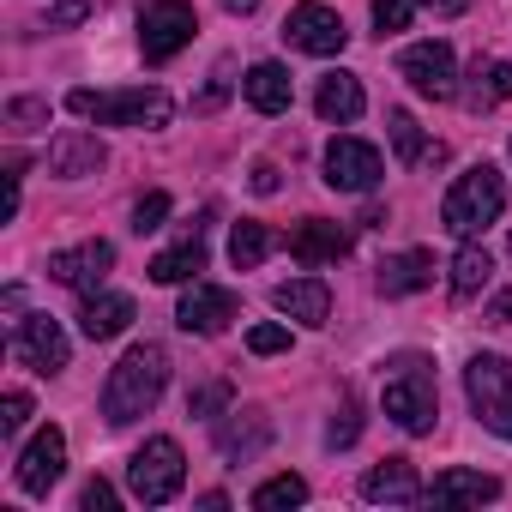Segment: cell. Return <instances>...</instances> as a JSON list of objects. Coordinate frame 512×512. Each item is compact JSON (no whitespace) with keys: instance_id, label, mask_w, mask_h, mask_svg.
Wrapping results in <instances>:
<instances>
[{"instance_id":"cell-36","label":"cell","mask_w":512,"mask_h":512,"mask_svg":"<svg viewBox=\"0 0 512 512\" xmlns=\"http://www.w3.org/2000/svg\"><path fill=\"white\" fill-rule=\"evenodd\" d=\"M25 422H31V392H7V398H0V434L13 440Z\"/></svg>"},{"instance_id":"cell-42","label":"cell","mask_w":512,"mask_h":512,"mask_svg":"<svg viewBox=\"0 0 512 512\" xmlns=\"http://www.w3.org/2000/svg\"><path fill=\"white\" fill-rule=\"evenodd\" d=\"M488 320H494V326H512V290H500V296L488 302Z\"/></svg>"},{"instance_id":"cell-23","label":"cell","mask_w":512,"mask_h":512,"mask_svg":"<svg viewBox=\"0 0 512 512\" xmlns=\"http://www.w3.org/2000/svg\"><path fill=\"white\" fill-rule=\"evenodd\" d=\"M362 494L368 500H386V506H416L422 500V482H416V464L410 458H386L362 476Z\"/></svg>"},{"instance_id":"cell-9","label":"cell","mask_w":512,"mask_h":512,"mask_svg":"<svg viewBox=\"0 0 512 512\" xmlns=\"http://www.w3.org/2000/svg\"><path fill=\"white\" fill-rule=\"evenodd\" d=\"M380 175H386V163H380V151H374L368 139L338 133V139L326 145V187H338V193H374Z\"/></svg>"},{"instance_id":"cell-29","label":"cell","mask_w":512,"mask_h":512,"mask_svg":"<svg viewBox=\"0 0 512 512\" xmlns=\"http://www.w3.org/2000/svg\"><path fill=\"white\" fill-rule=\"evenodd\" d=\"M470 79H476V85H470V97H464V103H470L476 115H482V109H500V103L512 97V61H488V67L476 61V73H470Z\"/></svg>"},{"instance_id":"cell-25","label":"cell","mask_w":512,"mask_h":512,"mask_svg":"<svg viewBox=\"0 0 512 512\" xmlns=\"http://www.w3.org/2000/svg\"><path fill=\"white\" fill-rule=\"evenodd\" d=\"M314 109H320V121H356L368 109V91H362L356 73H326L320 91H314Z\"/></svg>"},{"instance_id":"cell-5","label":"cell","mask_w":512,"mask_h":512,"mask_svg":"<svg viewBox=\"0 0 512 512\" xmlns=\"http://www.w3.org/2000/svg\"><path fill=\"white\" fill-rule=\"evenodd\" d=\"M181 482H187V458H181V446H175L169 434H151V440L133 452V464H127V488H133V500H145V506H169V500L181 494Z\"/></svg>"},{"instance_id":"cell-16","label":"cell","mask_w":512,"mask_h":512,"mask_svg":"<svg viewBox=\"0 0 512 512\" xmlns=\"http://www.w3.org/2000/svg\"><path fill=\"white\" fill-rule=\"evenodd\" d=\"M290 260L296 266H308V272H320V266H338L344 253H350V235L338 229V223H326V217H308V223H296L290 229Z\"/></svg>"},{"instance_id":"cell-18","label":"cell","mask_w":512,"mask_h":512,"mask_svg":"<svg viewBox=\"0 0 512 512\" xmlns=\"http://www.w3.org/2000/svg\"><path fill=\"white\" fill-rule=\"evenodd\" d=\"M422 500H434V506H488V500H500V476H488V470H440L422 488Z\"/></svg>"},{"instance_id":"cell-35","label":"cell","mask_w":512,"mask_h":512,"mask_svg":"<svg viewBox=\"0 0 512 512\" xmlns=\"http://www.w3.org/2000/svg\"><path fill=\"white\" fill-rule=\"evenodd\" d=\"M163 217H169V193H145V199L133 205V235H151V229H163Z\"/></svg>"},{"instance_id":"cell-43","label":"cell","mask_w":512,"mask_h":512,"mask_svg":"<svg viewBox=\"0 0 512 512\" xmlns=\"http://www.w3.org/2000/svg\"><path fill=\"white\" fill-rule=\"evenodd\" d=\"M253 193H278V169L272 163H253Z\"/></svg>"},{"instance_id":"cell-11","label":"cell","mask_w":512,"mask_h":512,"mask_svg":"<svg viewBox=\"0 0 512 512\" xmlns=\"http://www.w3.org/2000/svg\"><path fill=\"white\" fill-rule=\"evenodd\" d=\"M109 266H115V247H109L103 235H91V241H79V247L49 253V278H55V284H67V290H79V296L103 290Z\"/></svg>"},{"instance_id":"cell-8","label":"cell","mask_w":512,"mask_h":512,"mask_svg":"<svg viewBox=\"0 0 512 512\" xmlns=\"http://www.w3.org/2000/svg\"><path fill=\"white\" fill-rule=\"evenodd\" d=\"M398 79H410V91L416 97H434V103L458 97V55H452V43H440V37L410 43L398 55Z\"/></svg>"},{"instance_id":"cell-20","label":"cell","mask_w":512,"mask_h":512,"mask_svg":"<svg viewBox=\"0 0 512 512\" xmlns=\"http://www.w3.org/2000/svg\"><path fill=\"white\" fill-rule=\"evenodd\" d=\"M205 272V223H193L175 247H163L151 260V284H193Z\"/></svg>"},{"instance_id":"cell-10","label":"cell","mask_w":512,"mask_h":512,"mask_svg":"<svg viewBox=\"0 0 512 512\" xmlns=\"http://www.w3.org/2000/svg\"><path fill=\"white\" fill-rule=\"evenodd\" d=\"M284 43L302 49V55H344L350 31L326 0H302V7H290V19H284Z\"/></svg>"},{"instance_id":"cell-17","label":"cell","mask_w":512,"mask_h":512,"mask_svg":"<svg viewBox=\"0 0 512 512\" xmlns=\"http://www.w3.org/2000/svg\"><path fill=\"white\" fill-rule=\"evenodd\" d=\"M272 446V416L266 410H229V422L217 428V452L229 464H247V458H260Z\"/></svg>"},{"instance_id":"cell-31","label":"cell","mask_w":512,"mask_h":512,"mask_svg":"<svg viewBox=\"0 0 512 512\" xmlns=\"http://www.w3.org/2000/svg\"><path fill=\"white\" fill-rule=\"evenodd\" d=\"M356 434H362V404H356V398H344V410L326 422V446H338V452H344V446H356Z\"/></svg>"},{"instance_id":"cell-22","label":"cell","mask_w":512,"mask_h":512,"mask_svg":"<svg viewBox=\"0 0 512 512\" xmlns=\"http://www.w3.org/2000/svg\"><path fill=\"white\" fill-rule=\"evenodd\" d=\"M241 97L260 109V115H284V109L296 103V85H290V73H284L278 61H253L247 79H241Z\"/></svg>"},{"instance_id":"cell-24","label":"cell","mask_w":512,"mask_h":512,"mask_svg":"<svg viewBox=\"0 0 512 512\" xmlns=\"http://www.w3.org/2000/svg\"><path fill=\"white\" fill-rule=\"evenodd\" d=\"M428 284H434V253L428 247H410V253L380 260V296H416Z\"/></svg>"},{"instance_id":"cell-30","label":"cell","mask_w":512,"mask_h":512,"mask_svg":"<svg viewBox=\"0 0 512 512\" xmlns=\"http://www.w3.org/2000/svg\"><path fill=\"white\" fill-rule=\"evenodd\" d=\"M302 500H308V482H302V476H290V470L253 488V512H284V506H302Z\"/></svg>"},{"instance_id":"cell-7","label":"cell","mask_w":512,"mask_h":512,"mask_svg":"<svg viewBox=\"0 0 512 512\" xmlns=\"http://www.w3.org/2000/svg\"><path fill=\"white\" fill-rule=\"evenodd\" d=\"M193 31H199V13L187 7V0H151V7L139 13V55H145V67L175 61L193 43Z\"/></svg>"},{"instance_id":"cell-32","label":"cell","mask_w":512,"mask_h":512,"mask_svg":"<svg viewBox=\"0 0 512 512\" xmlns=\"http://www.w3.org/2000/svg\"><path fill=\"white\" fill-rule=\"evenodd\" d=\"M410 13H416V0H374V31L380 37H398L410 25Z\"/></svg>"},{"instance_id":"cell-1","label":"cell","mask_w":512,"mask_h":512,"mask_svg":"<svg viewBox=\"0 0 512 512\" xmlns=\"http://www.w3.org/2000/svg\"><path fill=\"white\" fill-rule=\"evenodd\" d=\"M163 386H169V350L163 344H133L109 368V380H103V422L127 428V422L151 416L157 398H163Z\"/></svg>"},{"instance_id":"cell-19","label":"cell","mask_w":512,"mask_h":512,"mask_svg":"<svg viewBox=\"0 0 512 512\" xmlns=\"http://www.w3.org/2000/svg\"><path fill=\"white\" fill-rule=\"evenodd\" d=\"M127 326H133V296H121V290H91V296H85L79 332H85L91 344H109V338H121Z\"/></svg>"},{"instance_id":"cell-40","label":"cell","mask_w":512,"mask_h":512,"mask_svg":"<svg viewBox=\"0 0 512 512\" xmlns=\"http://www.w3.org/2000/svg\"><path fill=\"white\" fill-rule=\"evenodd\" d=\"M416 7H428L434 19H458V13L470 7V0H416Z\"/></svg>"},{"instance_id":"cell-4","label":"cell","mask_w":512,"mask_h":512,"mask_svg":"<svg viewBox=\"0 0 512 512\" xmlns=\"http://www.w3.org/2000/svg\"><path fill=\"white\" fill-rule=\"evenodd\" d=\"M380 404H386V416L404 428V434H428L434 428V416H440V398H434V368H428V356H392L386 362V386H380Z\"/></svg>"},{"instance_id":"cell-27","label":"cell","mask_w":512,"mask_h":512,"mask_svg":"<svg viewBox=\"0 0 512 512\" xmlns=\"http://www.w3.org/2000/svg\"><path fill=\"white\" fill-rule=\"evenodd\" d=\"M386 133H392L398 163H410V169H416V163H440V157H446L440 145H428V139H422V127H416V115H410V109H392V115H386Z\"/></svg>"},{"instance_id":"cell-14","label":"cell","mask_w":512,"mask_h":512,"mask_svg":"<svg viewBox=\"0 0 512 512\" xmlns=\"http://www.w3.org/2000/svg\"><path fill=\"white\" fill-rule=\"evenodd\" d=\"M103 163H109V151H103V139L91 127H67V133L49 139V175H61V181H85Z\"/></svg>"},{"instance_id":"cell-45","label":"cell","mask_w":512,"mask_h":512,"mask_svg":"<svg viewBox=\"0 0 512 512\" xmlns=\"http://www.w3.org/2000/svg\"><path fill=\"white\" fill-rule=\"evenodd\" d=\"M506 151H512V145H506Z\"/></svg>"},{"instance_id":"cell-15","label":"cell","mask_w":512,"mask_h":512,"mask_svg":"<svg viewBox=\"0 0 512 512\" xmlns=\"http://www.w3.org/2000/svg\"><path fill=\"white\" fill-rule=\"evenodd\" d=\"M61 476H67V434H61V428H43V434L19 452V488H25V494H49Z\"/></svg>"},{"instance_id":"cell-6","label":"cell","mask_w":512,"mask_h":512,"mask_svg":"<svg viewBox=\"0 0 512 512\" xmlns=\"http://www.w3.org/2000/svg\"><path fill=\"white\" fill-rule=\"evenodd\" d=\"M464 392H470V410L488 434L512 440V362L506 356H470L464 362Z\"/></svg>"},{"instance_id":"cell-12","label":"cell","mask_w":512,"mask_h":512,"mask_svg":"<svg viewBox=\"0 0 512 512\" xmlns=\"http://www.w3.org/2000/svg\"><path fill=\"white\" fill-rule=\"evenodd\" d=\"M13 356H19L25 368H37V374H61L67 356H73V344H67V332H61L49 314H25V320L13 326Z\"/></svg>"},{"instance_id":"cell-37","label":"cell","mask_w":512,"mask_h":512,"mask_svg":"<svg viewBox=\"0 0 512 512\" xmlns=\"http://www.w3.org/2000/svg\"><path fill=\"white\" fill-rule=\"evenodd\" d=\"M247 350L253 356H284L290 350V326H253L247 332Z\"/></svg>"},{"instance_id":"cell-44","label":"cell","mask_w":512,"mask_h":512,"mask_svg":"<svg viewBox=\"0 0 512 512\" xmlns=\"http://www.w3.org/2000/svg\"><path fill=\"white\" fill-rule=\"evenodd\" d=\"M223 13H235V19H247V13H260V0H217Z\"/></svg>"},{"instance_id":"cell-39","label":"cell","mask_w":512,"mask_h":512,"mask_svg":"<svg viewBox=\"0 0 512 512\" xmlns=\"http://www.w3.org/2000/svg\"><path fill=\"white\" fill-rule=\"evenodd\" d=\"M79 506H85V512H109V506H115V488H109L103 476H91L85 494H79Z\"/></svg>"},{"instance_id":"cell-26","label":"cell","mask_w":512,"mask_h":512,"mask_svg":"<svg viewBox=\"0 0 512 512\" xmlns=\"http://www.w3.org/2000/svg\"><path fill=\"white\" fill-rule=\"evenodd\" d=\"M290 235H278L272 223H235V235H229V260H235V272H253L266 260V253H278Z\"/></svg>"},{"instance_id":"cell-28","label":"cell","mask_w":512,"mask_h":512,"mask_svg":"<svg viewBox=\"0 0 512 512\" xmlns=\"http://www.w3.org/2000/svg\"><path fill=\"white\" fill-rule=\"evenodd\" d=\"M488 278H494V260H488V247H476V235H470V241L458 247V260H452V296L470 302V296L488 290Z\"/></svg>"},{"instance_id":"cell-38","label":"cell","mask_w":512,"mask_h":512,"mask_svg":"<svg viewBox=\"0 0 512 512\" xmlns=\"http://www.w3.org/2000/svg\"><path fill=\"white\" fill-rule=\"evenodd\" d=\"M97 7H91V0H61V7L49 13V31H67V25H85Z\"/></svg>"},{"instance_id":"cell-34","label":"cell","mask_w":512,"mask_h":512,"mask_svg":"<svg viewBox=\"0 0 512 512\" xmlns=\"http://www.w3.org/2000/svg\"><path fill=\"white\" fill-rule=\"evenodd\" d=\"M43 121H49V103H43V97H13V103H7V127L31 133V127H43Z\"/></svg>"},{"instance_id":"cell-13","label":"cell","mask_w":512,"mask_h":512,"mask_svg":"<svg viewBox=\"0 0 512 512\" xmlns=\"http://www.w3.org/2000/svg\"><path fill=\"white\" fill-rule=\"evenodd\" d=\"M229 320H235V290L193 278L187 296H181V308H175V326H181V332H199V338H217Z\"/></svg>"},{"instance_id":"cell-33","label":"cell","mask_w":512,"mask_h":512,"mask_svg":"<svg viewBox=\"0 0 512 512\" xmlns=\"http://www.w3.org/2000/svg\"><path fill=\"white\" fill-rule=\"evenodd\" d=\"M223 410H229V380H205L187 398V416H223Z\"/></svg>"},{"instance_id":"cell-3","label":"cell","mask_w":512,"mask_h":512,"mask_svg":"<svg viewBox=\"0 0 512 512\" xmlns=\"http://www.w3.org/2000/svg\"><path fill=\"white\" fill-rule=\"evenodd\" d=\"M500 211H506V175H500L494 163H476V169H464V175L446 187V199H440V223H446L458 241L482 235V229H488Z\"/></svg>"},{"instance_id":"cell-2","label":"cell","mask_w":512,"mask_h":512,"mask_svg":"<svg viewBox=\"0 0 512 512\" xmlns=\"http://www.w3.org/2000/svg\"><path fill=\"white\" fill-rule=\"evenodd\" d=\"M67 109L97 127H169L175 103L157 85H127V91H67Z\"/></svg>"},{"instance_id":"cell-41","label":"cell","mask_w":512,"mask_h":512,"mask_svg":"<svg viewBox=\"0 0 512 512\" xmlns=\"http://www.w3.org/2000/svg\"><path fill=\"white\" fill-rule=\"evenodd\" d=\"M223 91H229V67H217V79H211V91L199 97V109H217V103H223Z\"/></svg>"},{"instance_id":"cell-21","label":"cell","mask_w":512,"mask_h":512,"mask_svg":"<svg viewBox=\"0 0 512 512\" xmlns=\"http://www.w3.org/2000/svg\"><path fill=\"white\" fill-rule=\"evenodd\" d=\"M272 308L290 314V320H302V326H326L332 320V290L320 278H290V284L272 290Z\"/></svg>"}]
</instances>
